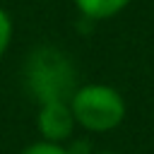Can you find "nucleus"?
I'll use <instances>...</instances> for the list:
<instances>
[{"mask_svg": "<svg viewBox=\"0 0 154 154\" xmlns=\"http://www.w3.org/2000/svg\"><path fill=\"white\" fill-rule=\"evenodd\" d=\"M70 111L75 123L89 132H106L123 123L125 99L108 84H84L72 91Z\"/></svg>", "mask_w": 154, "mask_h": 154, "instance_id": "nucleus-1", "label": "nucleus"}, {"mask_svg": "<svg viewBox=\"0 0 154 154\" xmlns=\"http://www.w3.org/2000/svg\"><path fill=\"white\" fill-rule=\"evenodd\" d=\"M26 82L41 103L65 101L75 84V70L58 48L43 46L36 48L26 63Z\"/></svg>", "mask_w": 154, "mask_h": 154, "instance_id": "nucleus-2", "label": "nucleus"}, {"mask_svg": "<svg viewBox=\"0 0 154 154\" xmlns=\"http://www.w3.org/2000/svg\"><path fill=\"white\" fill-rule=\"evenodd\" d=\"M36 125H38V132L43 135L46 142L60 144L63 140H67L72 135L75 118H72V111L65 101H46L38 108Z\"/></svg>", "mask_w": 154, "mask_h": 154, "instance_id": "nucleus-3", "label": "nucleus"}, {"mask_svg": "<svg viewBox=\"0 0 154 154\" xmlns=\"http://www.w3.org/2000/svg\"><path fill=\"white\" fill-rule=\"evenodd\" d=\"M130 5V0H75V7L79 14L89 19H111L118 12H123Z\"/></svg>", "mask_w": 154, "mask_h": 154, "instance_id": "nucleus-4", "label": "nucleus"}, {"mask_svg": "<svg viewBox=\"0 0 154 154\" xmlns=\"http://www.w3.org/2000/svg\"><path fill=\"white\" fill-rule=\"evenodd\" d=\"M22 154H72V152L65 149L63 144H55V142H46V140H41V142L29 144L26 149H22Z\"/></svg>", "mask_w": 154, "mask_h": 154, "instance_id": "nucleus-5", "label": "nucleus"}, {"mask_svg": "<svg viewBox=\"0 0 154 154\" xmlns=\"http://www.w3.org/2000/svg\"><path fill=\"white\" fill-rule=\"evenodd\" d=\"M10 41H12V19H10V14L0 7V55L7 51Z\"/></svg>", "mask_w": 154, "mask_h": 154, "instance_id": "nucleus-6", "label": "nucleus"}, {"mask_svg": "<svg viewBox=\"0 0 154 154\" xmlns=\"http://www.w3.org/2000/svg\"><path fill=\"white\" fill-rule=\"evenodd\" d=\"M99 154H116V152H99Z\"/></svg>", "mask_w": 154, "mask_h": 154, "instance_id": "nucleus-7", "label": "nucleus"}]
</instances>
